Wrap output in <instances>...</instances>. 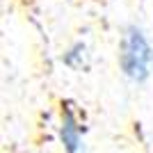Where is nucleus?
Returning a JSON list of instances; mask_svg holds the SVG:
<instances>
[{
  "label": "nucleus",
  "mask_w": 153,
  "mask_h": 153,
  "mask_svg": "<svg viewBox=\"0 0 153 153\" xmlns=\"http://www.w3.org/2000/svg\"><path fill=\"white\" fill-rule=\"evenodd\" d=\"M119 69L135 85L146 82L153 73V44L144 27L135 23L123 27L119 39Z\"/></svg>",
  "instance_id": "obj_1"
},
{
  "label": "nucleus",
  "mask_w": 153,
  "mask_h": 153,
  "mask_svg": "<svg viewBox=\"0 0 153 153\" xmlns=\"http://www.w3.org/2000/svg\"><path fill=\"white\" fill-rule=\"evenodd\" d=\"M59 144H62L64 153H87V142H85V133L80 128L78 117L73 114V110L66 105L62 108V119H59Z\"/></svg>",
  "instance_id": "obj_2"
},
{
  "label": "nucleus",
  "mask_w": 153,
  "mask_h": 153,
  "mask_svg": "<svg viewBox=\"0 0 153 153\" xmlns=\"http://www.w3.org/2000/svg\"><path fill=\"white\" fill-rule=\"evenodd\" d=\"M85 59H87V46L82 41H78L64 53V64L71 66V69H82L85 66Z\"/></svg>",
  "instance_id": "obj_3"
}]
</instances>
